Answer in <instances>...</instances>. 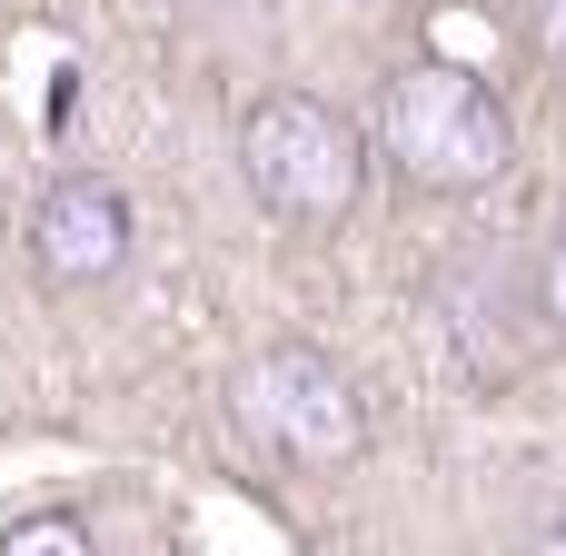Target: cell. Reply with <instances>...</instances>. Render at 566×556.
Listing matches in <instances>:
<instances>
[{
    "instance_id": "cell-1",
    "label": "cell",
    "mask_w": 566,
    "mask_h": 556,
    "mask_svg": "<svg viewBox=\"0 0 566 556\" xmlns=\"http://www.w3.org/2000/svg\"><path fill=\"white\" fill-rule=\"evenodd\" d=\"M358 139L388 159L398 189H438V199H468V189L507 179V159H517L507 99H497L478 70H448V60L398 70V80L378 90V109H368Z\"/></svg>"
},
{
    "instance_id": "cell-2",
    "label": "cell",
    "mask_w": 566,
    "mask_h": 556,
    "mask_svg": "<svg viewBox=\"0 0 566 556\" xmlns=\"http://www.w3.org/2000/svg\"><path fill=\"white\" fill-rule=\"evenodd\" d=\"M219 408H229V428H239L269 468H289V478H348V468L368 458V398H358V378H348L328 348H308V338H259V348L229 368Z\"/></svg>"
},
{
    "instance_id": "cell-3",
    "label": "cell",
    "mask_w": 566,
    "mask_h": 556,
    "mask_svg": "<svg viewBox=\"0 0 566 556\" xmlns=\"http://www.w3.org/2000/svg\"><path fill=\"white\" fill-rule=\"evenodd\" d=\"M239 179L279 229H338L368 189V139L318 90H269L239 119Z\"/></svg>"
},
{
    "instance_id": "cell-4",
    "label": "cell",
    "mask_w": 566,
    "mask_h": 556,
    "mask_svg": "<svg viewBox=\"0 0 566 556\" xmlns=\"http://www.w3.org/2000/svg\"><path fill=\"white\" fill-rule=\"evenodd\" d=\"M129 199L109 189V179H90V169H70V179H50L40 199H30V269L50 279V289H109L119 269H129Z\"/></svg>"
},
{
    "instance_id": "cell-5",
    "label": "cell",
    "mask_w": 566,
    "mask_h": 556,
    "mask_svg": "<svg viewBox=\"0 0 566 556\" xmlns=\"http://www.w3.org/2000/svg\"><path fill=\"white\" fill-rule=\"evenodd\" d=\"M0 556H99V547H90L80 517H20V527L0 537Z\"/></svg>"
},
{
    "instance_id": "cell-6",
    "label": "cell",
    "mask_w": 566,
    "mask_h": 556,
    "mask_svg": "<svg viewBox=\"0 0 566 556\" xmlns=\"http://www.w3.org/2000/svg\"><path fill=\"white\" fill-rule=\"evenodd\" d=\"M537 308H547V318L566 328V229L547 239V259H537Z\"/></svg>"
},
{
    "instance_id": "cell-7",
    "label": "cell",
    "mask_w": 566,
    "mask_h": 556,
    "mask_svg": "<svg viewBox=\"0 0 566 556\" xmlns=\"http://www.w3.org/2000/svg\"><path fill=\"white\" fill-rule=\"evenodd\" d=\"M537 50H547V70L566 80V0H537Z\"/></svg>"
},
{
    "instance_id": "cell-8",
    "label": "cell",
    "mask_w": 566,
    "mask_h": 556,
    "mask_svg": "<svg viewBox=\"0 0 566 556\" xmlns=\"http://www.w3.org/2000/svg\"><path fill=\"white\" fill-rule=\"evenodd\" d=\"M527 556H566V497L537 517V537H527Z\"/></svg>"
}]
</instances>
